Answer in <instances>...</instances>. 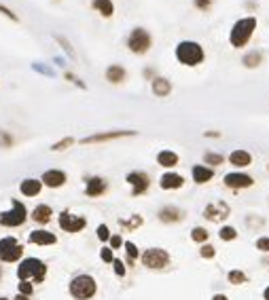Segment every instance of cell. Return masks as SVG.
<instances>
[{"mask_svg": "<svg viewBox=\"0 0 269 300\" xmlns=\"http://www.w3.org/2000/svg\"><path fill=\"white\" fill-rule=\"evenodd\" d=\"M157 163H159L161 167H174V165H178V154L172 152V150H161V152L157 154Z\"/></svg>", "mask_w": 269, "mask_h": 300, "instance_id": "23", "label": "cell"}, {"mask_svg": "<svg viewBox=\"0 0 269 300\" xmlns=\"http://www.w3.org/2000/svg\"><path fill=\"white\" fill-rule=\"evenodd\" d=\"M93 9H98L104 17H110V15L115 13V6L110 0H93Z\"/></svg>", "mask_w": 269, "mask_h": 300, "instance_id": "26", "label": "cell"}, {"mask_svg": "<svg viewBox=\"0 0 269 300\" xmlns=\"http://www.w3.org/2000/svg\"><path fill=\"white\" fill-rule=\"evenodd\" d=\"M0 277H2V266H0Z\"/></svg>", "mask_w": 269, "mask_h": 300, "instance_id": "49", "label": "cell"}, {"mask_svg": "<svg viewBox=\"0 0 269 300\" xmlns=\"http://www.w3.org/2000/svg\"><path fill=\"white\" fill-rule=\"evenodd\" d=\"M98 239H100V241H108V239H110V231H108L106 224H100V226H98Z\"/></svg>", "mask_w": 269, "mask_h": 300, "instance_id": "40", "label": "cell"}, {"mask_svg": "<svg viewBox=\"0 0 269 300\" xmlns=\"http://www.w3.org/2000/svg\"><path fill=\"white\" fill-rule=\"evenodd\" d=\"M58 222H60L62 231H66V233H81L83 228L87 226V220L83 216L70 214V211H62L60 218H58Z\"/></svg>", "mask_w": 269, "mask_h": 300, "instance_id": "10", "label": "cell"}, {"mask_svg": "<svg viewBox=\"0 0 269 300\" xmlns=\"http://www.w3.org/2000/svg\"><path fill=\"white\" fill-rule=\"evenodd\" d=\"M23 256V246L15 237L0 239V262H17Z\"/></svg>", "mask_w": 269, "mask_h": 300, "instance_id": "7", "label": "cell"}, {"mask_svg": "<svg viewBox=\"0 0 269 300\" xmlns=\"http://www.w3.org/2000/svg\"><path fill=\"white\" fill-rule=\"evenodd\" d=\"M53 216V209L49 207V205H36V207L32 209V220L38 224H47Z\"/></svg>", "mask_w": 269, "mask_h": 300, "instance_id": "22", "label": "cell"}, {"mask_svg": "<svg viewBox=\"0 0 269 300\" xmlns=\"http://www.w3.org/2000/svg\"><path fill=\"white\" fill-rule=\"evenodd\" d=\"M100 258H102V262H108V264H113V260H115L113 248H102V250H100Z\"/></svg>", "mask_w": 269, "mask_h": 300, "instance_id": "33", "label": "cell"}, {"mask_svg": "<svg viewBox=\"0 0 269 300\" xmlns=\"http://www.w3.org/2000/svg\"><path fill=\"white\" fill-rule=\"evenodd\" d=\"M142 264H144L146 268H151V271H161V268H165L170 264V254L161 248H148L146 251H142Z\"/></svg>", "mask_w": 269, "mask_h": 300, "instance_id": "6", "label": "cell"}, {"mask_svg": "<svg viewBox=\"0 0 269 300\" xmlns=\"http://www.w3.org/2000/svg\"><path fill=\"white\" fill-rule=\"evenodd\" d=\"M55 38H58V41H60L62 45H64V51L70 55V57H74V51H72V47H70V43L66 41V38H62V36H55Z\"/></svg>", "mask_w": 269, "mask_h": 300, "instance_id": "42", "label": "cell"}, {"mask_svg": "<svg viewBox=\"0 0 269 300\" xmlns=\"http://www.w3.org/2000/svg\"><path fill=\"white\" fill-rule=\"evenodd\" d=\"M32 292H34V286L30 281H19V294L23 296H32Z\"/></svg>", "mask_w": 269, "mask_h": 300, "instance_id": "37", "label": "cell"}, {"mask_svg": "<svg viewBox=\"0 0 269 300\" xmlns=\"http://www.w3.org/2000/svg\"><path fill=\"white\" fill-rule=\"evenodd\" d=\"M15 300H30V296H23V294H17V296H15Z\"/></svg>", "mask_w": 269, "mask_h": 300, "instance_id": "47", "label": "cell"}, {"mask_svg": "<svg viewBox=\"0 0 269 300\" xmlns=\"http://www.w3.org/2000/svg\"><path fill=\"white\" fill-rule=\"evenodd\" d=\"M227 279H229V283H233V286H242V283H248V275L244 271H229Z\"/></svg>", "mask_w": 269, "mask_h": 300, "instance_id": "28", "label": "cell"}, {"mask_svg": "<svg viewBox=\"0 0 269 300\" xmlns=\"http://www.w3.org/2000/svg\"><path fill=\"white\" fill-rule=\"evenodd\" d=\"M130 182V186H132V195L134 197H138V195H142V193H146L148 191V176L144 171H132V173H128V178H125Z\"/></svg>", "mask_w": 269, "mask_h": 300, "instance_id": "11", "label": "cell"}, {"mask_svg": "<svg viewBox=\"0 0 269 300\" xmlns=\"http://www.w3.org/2000/svg\"><path fill=\"white\" fill-rule=\"evenodd\" d=\"M128 47H130V51L138 53V55L140 53H146L148 49H151V36H148L146 30L136 28L130 34V38H128Z\"/></svg>", "mask_w": 269, "mask_h": 300, "instance_id": "9", "label": "cell"}, {"mask_svg": "<svg viewBox=\"0 0 269 300\" xmlns=\"http://www.w3.org/2000/svg\"><path fill=\"white\" fill-rule=\"evenodd\" d=\"M231 216V207H229L227 201H214V203H208L203 209V218L208 222H223Z\"/></svg>", "mask_w": 269, "mask_h": 300, "instance_id": "8", "label": "cell"}, {"mask_svg": "<svg viewBox=\"0 0 269 300\" xmlns=\"http://www.w3.org/2000/svg\"><path fill=\"white\" fill-rule=\"evenodd\" d=\"M19 191H21L23 197H38L41 191H43V182H41V180H36V178H26L21 182Z\"/></svg>", "mask_w": 269, "mask_h": 300, "instance_id": "19", "label": "cell"}, {"mask_svg": "<svg viewBox=\"0 0 269 300\" xmlns=\"http://www.w3.org/2000/svg\"><path fill=\"white\" fill-rule=\"evenodd\" d=\"M41 182H43V186L60 188V186H64V184H66V173H64V171H60V169H49V171H45V173H43Z\"/></svg>", "mask_w": 269, "mask_h": 300, "instance_id": "16", "label": "cell"}, {"mask_svg": "<svg viewBox=\"0 0 269 300\" xmlns=\"http://www.w3.org/2000/svg\"><path fill=\"white\" fill-rule=\"evenodd\" d=\"M176 57L185 66H197L203 61V49L202 45H197L193 41H185L176 47Z\"/></svg>", "mask_w": 269, "mask_h": 300, "instance_id": "3", "label": "cell"}, {"mask_svg": "<svg viewBox=\"0 0 269 300\" xmlns=\"http://www.w3.org/2000/svg\"><path fill=\"white\" fill-rule=\"evenodd\" d=\"M13 146V138L6 131H0V148H11Z\"/></svg>", "mask_w": 269, "mask_h": 300, "instance_id": "38", "label": "cell"}, {"mask_svg": "<svg viewBox=\"0 0 269 300\" xmlns=\"http://www.w3.org/2000/svg\"><path fill=\"white\" fill-rule=\"evenodd\" d=\"M229 163L235 165V167H248L252 163V156L248 150H233L231 154H229Z\"/></svg>", "mask_w": 269, "mask_h": 300, "instance_id": "21", "label": "cell"}, {"mask_svg": "<svg viewBox=\"0 0 269 300\" xmlns=\"http://www.w3.org/2000/svg\"><path fill=\"white\" fill-rule=\"evenodd\" d=\"M0 300H6V298H0Z\"/></svg>", "mask_w": 269, "mask_h": 300, "instance_id": "50", "label": "cell"}, {"mask_svg": "<svg viewBox=\"0 0 269 300\" xmlns=\"http://www.w3.org/2000/svg\"><path fill=\"white\" fill-rule=\"evenodd\" d=\"M26 220H28V209H26V205H23L21 201H17V199L11 201L9 211H2V214H0V224L6 226V228L21 226Z\"/></svg>", "mask_w": 269, "mask_h": 300, "instance_id": "5", "label": "cell"}, {"mask_svg": "<svg viewBox=\"0 0 269 300\" xmlns=\"http://www.w3.org/2000/svg\"><path fill=\"white\" fill-rule=\"evenodd\" d=\"M170 91H172V85L168 78H155L153 81V93L157 98H165Z\"/></svg>", "mask_w": 269, "mask_h": 300, "instance_id": "24", "label": "cell"}, {"mask_svg": "<svg viewBox=\"0 0 269 300\" xmlns=\"http://www.w3.org/2000/svg\"><path fill=\"white\" fill-rule=\"evenodd\" d=\"M203 161L208 163V165H220V163H223V156L216 154V152H208V154L203 156Z\"/></svg>", "mask_w": 269, "mask_h": 300, "instance_id": "35", "label": "cell"}, {"mask_svg": "<svg viewBox=\"0 0 269 300\" xmlns=\"http://www.w3.org/2000/svg\"><path fill=\"white\" fill-rule=\"evenodd\" d=\"M183 184H185V178L180 176V173H174V171L163 173L161 180H159V186L163 191H178V188H183Z\"/></svg>", "mask_w": 269, "mask_h": 300, "instance_id": "17", "label": "cell"}, {"mask_svg": "<svg viewBox=\"0 0 269 300\" xmlns=\"http://www.w3.org/2000/svg\"><path fill=\"white\" fill-rule=\"evenodd\" d=\"M212 300H229L225 294H214V296H212Z\"/></svg>", "mask_w": 269, "mask_h": 300, "instance_id": "46", "label": "cell"}, {"mask_svg": "<svg viewBox=\"0 0 269 300\" xmlns=\"http://www.w3.org/2000/svg\"><path fill=\"white\" fill-rule=\"evenodd\" d=\"M255 246H257L259 251H267V254H269V237H259Z\"/></svg>", "mask_w": 269, "mask_h": 300, "instance_id": "39", "label": "cell"}, {"mask_svg": "<svg viewBox=\"0 0 269 300\" xmlns=\"http://www.w3.org/2000/svg\"><path fill=\"white\" fill-rule=\"evenodd\" d=\"M157 216H159V220L165 224H176L180 220H185V211L180 207H176V205H165V207L159 209Z\"/></svg>", "mask_w": 269, "mask_h": 300, "instance_id": "14", "label": "cell"}, {"mask_svg": "<svg viewBox=\"0 0 269 300\" xmlns=\"http://www.w3.org/2000/svg\"><path fill=\"white\" fill-rule=\"evenodd\" d=\"M223 182H225L227 188H235V191H240V188H250L252 184H255V180H252L250 176H246V173L233 171V173H227V176L223 178Z\"/></svg>", "mask_w": 269, "mask_h": 300, "instance_id": "12", "label": "cell"}, {"mask_svg": "<svg viewBox=\"0 0 269 300\" xmlns=\"http://www.w3.org/2000/svg\"><path fill=\"white\" fill-rule=\"evenodd\" d=\"M125 256H128V264H130V266L134 264V260H136V258L140 256V251H138V248H136V246H134V243H132V241H128V243H125Z\"/></svg>", "mask_w": 269, "mask_h": 300, "instance_id": "30", "label": "cell"}, {"mask_svg": "<svg viewBox=\"0 0 269 300\" xmlns=\"http://www.w3.org/2000/svg\"><path fill=\"white\" fill-rule=\"evenodd\" d=\"M191 176L195 180V184H205V182H210V180L214 178V169L203 167V165H195V167L191 169Z\"/></svg>", "mask_w": 269, "mask_h": 300, "instance_id": "20", "label": "cell"}, {"mask_svg": "<svg viewBox=\"0 0 269 300\" xmlns=\"http://www.w3.org/2000/svg\"><path fill=\"white\" fill-rule=\"evenodd\" d=\"M106 81H110V83H121V81H125V68H121V66H110L108 70H106Z\"/></svg>", "mask_w": 269, "mask_h": 300, "instance_id": "25", "label": "cell"}, {"mask_svg": "<svg viewBox=\"0 0 269 300\" xmlns=\"http://www.w3.org/2000/svg\"><path fill=\"white\" fill-rule=\"evenodd\" d=\"M208 237H210V233L205 231V228H202V226H195L191 231V239L195 243H205V241H208Z\"/></svg>", "mask_w": 269, "mask_h": 300, "instance_id": "29", "label": "cell"}, {"mask_svg": "<svg viewBox=\"0 0 269 300\" xmlns=\"http://www.w3.org/2000/svg\"><path fill=\"white\" fill-rule=\"evenodd\" d=\"M244 66H248V68H257L261 61H263V53L261 51H250L248 55H244Z\"/></svg>", "mask_w": 269, "mask_h": 300, "instance_id": "27", "label": "cell"}, {"mask_svg": "<svg viewBox=\"0 0 269 300\" xmlns=\"http://www.w3.org/2000/svg\"><path fill=\"white\" fill-rule=\"evenodd\" d=\"M136 131H106V133H96V136H87L81 142L83 144H100V142H110V140H119V138H128L134 136Z\"/></svg>", "mask_w": 269, "mask_h": 300, "instance_id": "13", "label": "cell"}, {"mask_svg": "<svg viewBox=\"0 0 269 300\" xmlns=\"http://www.w3.org/2000/svg\"><path fill=\"white\" fill-rule=\"evenodd\" d=\"M70 296H72L74 300H89L96 296L98 292V283L96 279L91 277V275H76V277H72V281H70Z\"/></svg>", "mask_w": 269, "mask_h": 300, "instance_id": "2", "label": "cell"}, {"mask_svg": "<svg viewBox=\"0 0 269 300\" xmlns=\"http://www.w3.org/2000/svg\"><path fill=\"white\" fill-rule=\"evenodd\" d=\"M200 256L202 258H214L216 256V250L212 248V246H208V243H203L202 250H200Z\"/></svg>", "mask_w": 269, "mask_h": 300, "instance_id": "36", "label": "cell"}, {"mask_svg": "<svg viewBox=\"0 0 269 300\" xmlns=\"http://www.w3.org/2000/svg\"><path fill=\"white\" fill-rule=\"evenodd\" d=\"M17 277H19V281L43 283L47 277V266L38 258H23L17 266Z\"/></svg>", "mask_w": 269, "mask_h": 300, "instance_id": "1", "label": "cell"}, {"mask_svg": "<svg viewBox=\"0 0 269 300\" xmlns=\"http://www.w3.org/2000/svg\"><path fill=\"white\" fill-rule=\"evenodd\" d=\"M218 237H220L223 241H233V239H237V231H235L233 226H223V228L218 231Z\"/></svg>", "mask_w": 269, "mask_h": 300, "instance_id": "31", "label": "cell"}, {"mask_svg": "<svg viewBox=\"0 0 269 300\" xmlns=\"http://www.w3.org/2000/svg\"><path fill=\"white\" fill-rule=\"evenodd\" d=\"M263 298H265V300H269V286L263 290Z\"/></svg>", "mask_w": 269, "mask_h": 300, "instance_id": "48", "label": "cell"}, {"mask_svg": "<svg viewBox=\"0 0 269 300\" xmlns=\"http://www.w3.org/2000/svg\"><path fill=\"white\" fill-rule=\"evenodd\" d=\"M140 224H142V218H140V216H134L132 220H121V226L130 228V231H134V228H138Z\"/></svg>", "mask_w": 269, "mask_h": 300, "instance_id": "34", "label": "cell"}, {"mask_svg": "<svg viewBox=\"0 0 269 300\" xmlns=\"http://www.w3.org/2000/svg\"><path fill=\"white\" fill-rule=\"evenodd\" d=\"M72 144H74V140H72V138H64V140L55 142V144L51 146V150H55V152H60V150H66L68 146H72Z\"/></svg>", "mask_w": 269, "mask_h": 300, "instance_id": "32", "label": "cell"}, {"mask_svg": "<svg viewBox=\"0 0 269 300\" xmlns=\"http://www.w3.org/2000/svg\"><path fill=\"white\" fill-rule=\"evenodd\" d=\"M255 28H257V19L255 17H244L240 21H235V26L231 30V45L233 47H244L248 41H250V36L252 32H255Z\"/></svg>", "mask_w": 269, "mask_h": 300, "instance_id": "4", "label": "cell"}, {"mask_svg": "<svg viewBox=\"0 0 269 300\" xmlns=\"http://www.w3.org/2000/svg\"><path fill=\"white\" fill-rule=\"evenodd\" d=\"M212 0H195V4H197V9H208Z\"/></svg>", "mask_w": 269, "mask_h": 300, "instance_id": "45", "label": "cell"}, {"mask_svg": "<svg viewBox=\"0 0 269 300\" xmlns=\"http://www.w3.org/2000/svg\"><path fill=\"white\" fill-rule=\"evenodd\" d=\"M0 13H2V15H6V17H9V19H13V21H17V15H15L11 9H6L4 4H0Z\"/></svg>", "mask_w": 269, "mask_h": 300, "instance_id": "44", "label": "cell"}, {"mask_svg": "<svg viewBox=\"0 0 269 300\" xmlns=\"http://www.w3.org/2000/svg\"><path fill=\"white\" fill-rule=\"evenodd\" d=\"M28 241L34 243V246H55V243H58V237H55L51 231L38 228V231H32V233H30Z\"/></svg>", "mask_w": 269, "mask_h": 300, "instance_id": "15", "label": "cell"}, {"mask_svg": "<svg viewBox=\"0 0 269 300\" xmlns=\"http://www.w3.org/2000/svg\"><path fill=\"white\" fill-rule=\"evenodd\" d=\"M113 266H115V273L119 275V277H123V275H125V264L121 262V260L115 258V260H113Z\"/></svg>", "mask_w": 269, "mask_h": 300, "instance_id": "41", "label": "cell"}, {"mask_svg": "<svg viewBox=\"0 0 269 300\" xmlns=\"http://www.w3.org/2000/svg\"><path fill=\"white\" fill-rule=\"evenodd\" d=\"M108 241H110V246H113V250H119L123 246V241H121V237H119V235H110Z\"/></svg>", "mask_w": 269, "mask_h": 300, "instance_id": "43", "label": "cell"}, {"mask_svg": "<svg viewBox=\"0 0 269 300\" xmlns=\"http://www.w3.org/2000/svg\"><path fill=\"white\" fill-rule=\"evenodd\" d=\"M106 193V180L104 178H89L87 180V186H85V195L87 197H100Z\"/></svg>", "mask_w": 269, "mask_h": 300, "instance_id": "18", "label": "cell"}]
</instances>
